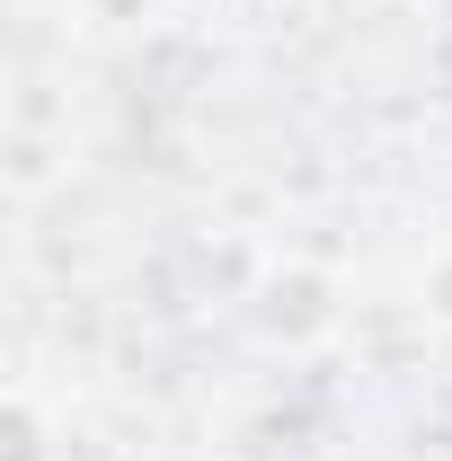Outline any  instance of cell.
<instances>
[{"label": "cell", "mask_w": 452, "mask_h": 461, "mask_svg": "<svg viewBox=\"0 0 452 461\" xmlns=\"http://www.w3.org/2000/svg\"><path fill=\"white\" fill-rule=\"evenodd\" d=\"M9 461H45V444H36V408L9 400Z\"/></svg>", "instance_id": "7a4b0ae2"}, {"label": "cell", "mask_w": 452, "mask_h": 461, "mask_svg": "<svg viewBox=\"0 0 452 461\" xmlns=\"http://www.w3.org/2000/svg\"><path fill=\"white\" fill-rule=\"evenodd\" d=\"M80 9H89V18H107V27H124V18H142L151 0H80Z\"/></svg>", "instance_id": "3957f363"}, {"label": "cell", "mask_w": 452, "mask_h": 461, "mask_svg": "<svg viewBox=\"0 0 452 461\" xmlns=\"http://www.w3.org/2000/svg\"><path fill=\"white\" fill-rule=\"evenodd\" d=\"M267 338L284 346H302V338H320V329H338V285L320 276V267H276L267 285H258V311H249Z\"/></svg>", "instance_id": "6da1fadb"}]
</instances>
